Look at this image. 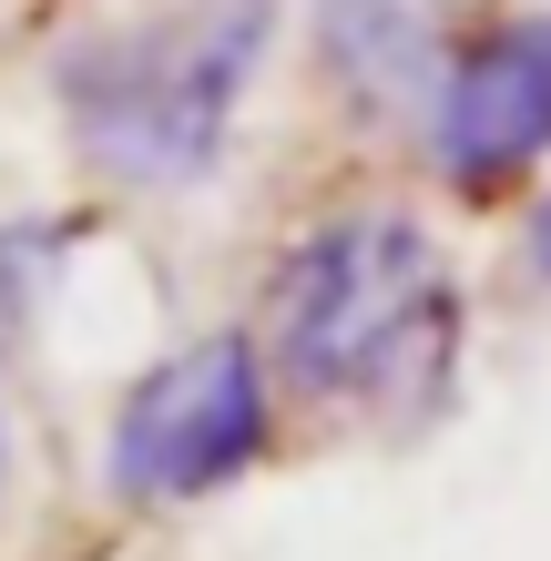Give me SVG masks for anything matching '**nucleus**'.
<instances>
[{
    "mask_svg": "<svg viewBox=\"0 0 551 561\" xmlns=\"http://www.w3.org/2000/svg\"><path fill=\"white\" fill-rule=\"evenodd\" d=\"M418 153L470 205H501L551 163V11H480L449 31L418 92Z\"/></svg>",
    "mask_w": 551,
    "mask_h": 561,
    "instance_id": "nucleus-4",
    "label": "nucleus"
},
{
    "mask_svg": "<svg viewBox=\"0 0 551 561\" xmlns=\"http://www.w3.org/2000/svg\"><path fill=\"white\" fill-rule=\"evenodd\" d=\"M276 439V368L255 327H215L113 399L103 428V490L123 511H184L236 490Z\"/></svg>",
    "mask_w": 551,
    "mask_h": 561,
    "instance_id": "nucleus-3",
    "label": "nucleus"
},
{
    "mask_svg": "<svg viewBox=\"0 0 551 561\" xmlns=\"http://www.w3.org/2000/svg\"><path fill=\"white\" fill-rule=\"evenodd\" d=\"M439 42L449 31H429V0H317V61L368 123L418 113Z\"/></svg>",
    "mask_w": 551,
    "mask_h": 561,
    "instance_id": "nucleus-5",
    "label": "nucleus"
},
{
    "mask_svg": "<svg viewBox=\"0 0 551 561\" xmlns=\"http://www.w3.org/2000/svg\"><path fill=\"white\" fill-rule=\"evenodd\" d=\"M521 255H531V276L551 286V184L531 194V215H521Z\"/></svg>",
    "mask_w": 551,
    "mask_h": 561,
    "instance_id": "nucleus-6",
    "label": "nucleus"
},
{
    "mask_svg": "<svg viewBox=\"0 0 551 561\" xmlns=\"http://www.w3.org/2000/svg\"><path fill=\"white\" fill-rule=\"evenodd\" d=\"M0 490H11V419H0Z\"/></svg>",
    "mask_w": 551,
    "mask_h": 561,
    "instance_id": "nucleus-7",
    "label": "nucleus"
},
{
    "mask_svg": "<svg viewBox=\"0 0 551 561\" xmlns=\"http://www.w3.org/2000/svg\"><path fill=\"white\" fill-rule=\"evenodd\" d=\"M286 0H153L61 51V123L103 184L174 194L236 153V113L276 51Z\"/></svg>",
    "mask_w": 551,
    "mask_h": 561,
    "instance_id": "nucleus-2",
    "label": "nucleus"
},
{
    "mask_svg": "<svg viewBox=\"0 0 551 561\" xmlns=\"http://www.w3.org/2000/svg\"><path fill=\"white\" fill-rule=\"evenodd\" d=\"M266 368L286 399L418 428L460 378V276L399 205H328L266 266Z\"/></svg>",
    "mask_w": 551,
    "mask_h": 561,
    "instance_id": "nucleus-1",
    "label": "nucleus"
}]
</instances>
